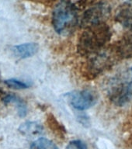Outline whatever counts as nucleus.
Listing matches in <instances>:
<instances>
[{
    "label": "nucleus",
    "mask_w": 132,
    "mask_h": 149,
    "mask_svg": "<svg viewBox=\"0 0 132 149\" xmlns=\"http://www.w3.org/2000/svg\"><path fill=\"white\" fill-rule=\"evenodd\" d=\"M19 130L26 137H34L41 134L43 132V127L37 122L27 121L20 127Z\"/></svg>",
    "instance_id": "obj_10"
},
{
    "label": "nucleus",
    "mask_w": 132,
    "mask_h": 149,
    "mask_svg": "<svg viewBox=\"0 0 132 149\" xmlns=\"http://www.w3.org/2000/svg\"><path fill=\"white\" fill-rule=\"evenodd\" d=\"M111 32L104 23L85 29L78 43V51L82 55H93L104 48L110 41Z\"/></svg>",
    "instance_id": "obj_1"
},
{
    "label": "nucleus",
    "mask_w": 132,
    "mask_h": 149,
    "mask_svg": "<svg viewBox=\"0 0 132 149\" xmlns=\"http://www.w3.org/2000/svg\"><path fill=\"white\" fill-rule=\"evenodd\" d=\"M4 83L8 87L14 88V89H25V88H29V86H30V85H28L24 81L16 79H6L4 81Z\"/></svg>",
    "instance_id": "obj_12"
},
{
    "label": "nucleus",
    "mask_w": 132,
    "mask_h": 149,
    "mask_svg": "<svg viewBox=\"0 0 132 149\" xmlns=\"http://www.w3.org/2000/svg\"><path fill=\"white\" fill-rule=\"evenodd\" d=\"M66 149H87V147L84 142L76 140L70 142L66 147Z\"/></svg>",
    "instance_id": "obj_13"
},
{
    "label": "nucleus",
    "mask_w": 132,
    "mask_h": 149,
    "mask_svg": "<svg viewBox=\"0 0 132 149\" xmlns=\"http://www.w3.org/2000/svg\"><path fill=\"white\" fill-rule=\"evenodd\" d=\"M0 94H1V93H0Z\"/></svg>",
    "instance_id": "obj_15"
},
{
    "label": "nucleus",
    "mask_w": 132,
    "mask_h": 149,
    "mask_svg": "<svg viewBox=\"0 0 132 149\" xmlns=\"http://www.w3.org/2000/svg\"><path fill=\"white\" fill-rule=\"evenodd\" d=\"M68 102L75 109L85 110L89 109L97 102V94L92 89L75 91L67 94Z\"/></svg>",
    "instance_id": "obj_5"
},
{
    "label": "nucleus",
    "mask_w": 132,
    "mask_h": 149,
    "mask_svg": "<svg viewBox=\"0 0 132 149\" xmlns=\"http://www.w3.org/2000/svg\"><path fill=\"white\" fill-rule=\"evenodd\" d=\"M30 149H59L54 143L47 139V138H39L33 142L30 145Z\"/></svg>",
    "instance_id": "obj_11"
},
{
    "label": "nucleus",
    "mask_w": 132,
    "mask_h": 149,
    "mask_svg": "<svg viewBox=\"0 0 132 149\" xmlns=\"http://www.w3.org/2000/svg\"><path fill=\"white\" fill-rule=\"evenodd\" d=\"M77 23V8L72 2L63 0L56 5L52 14V24L58 34H70L73 32Z\"/></svg>",
    "instance_id": "obj_2"
},
{
    "label": "nucleus",
    "mask_w": 132,
    "mask_h": 149,
    "mask_svg": "<svg viewBox=\"0 0 132 149\" xmlns=\"http://www.w3.org/2000/svg\"><path fill=\"white\" fill-rule=\"evenodd\" d=\"M92 0H71L70 2H72V4L77 8L78 6H84L86 3H89Z\"/></svg>",
    "instance_id": "obj_14"
},
{
    "label": "nucleus",
    "mask_w": 132,
    "mask_h": 149,
    "mask_svg": "<svg viewBox=\"0 0 132 149\" xmlns=\"http://www.w3.org/2000/svg\"><path fill=\"white\" fill-rule=\"evenodd\" d=\"M93 56V58L90 61L89 68L93 74H98L101 72L111 63L110 54L109 52H104L103 49Z\"/></svg>",
    "instance_id": "obj_7"
},
{
    "label": "nucleus",
    "mask_w": 132,
    "mask_h": 149,
    "mask_svg": "<svg viewBox=\"0 0 132 149\" xmlns=\"http://www.w3.org/2000/svg\"><path fill=\"white\" fill-rule=\"evenodd\" d=\"M110 14V7L107 2H101L90 6L81 18V26L86 29L89 26L104 23Z\"/></svg>",
    "instance_id": "obj_4"
},
{
    "label": "nucleus",
    "mask_w": 132,
    "mask_h": 149,
    "mask_svg": "<svg viewBox=\"0 0 132 149\" xmlns=\"http://www.w3.org/2000/svg\"><path fill=\"white\" fill-rule=\"evenodd\" d=\"M38 49L39 46L36 43H26L14 46L12 48V51L16 58L26 59L36 54Z\"/></svg>",
    "instance_id": "obj_8"
},
{
    "label": "nucleus",
    "mask_w": 132,
    "mask_h": 149,
    "mask_svg": "<svg viewBox=\"0 0 132 149\" xmlns=\"http://www.w3.org/2000/svg\"><path fill=\"white\" fill-rule=\"evenodd\" d=\"M2 102H4L5 105L8 104H15L17 108V113L20 117H24L27 114V107L26 105L25 102L18 95L14 94H8L6 95L2 98Z\"/></svg>",
    "instance_id": "obj_9"
},
{
    "label": "nucleus",
    "mask_w": 132,
    "mask_h": 149,
    "mask_svg": "<svg viewBox=\"0 0 132 149\" xmlns=\"http://www.w3.org/2000/svg\"><path fill=\"white\" fill-rule=\"evenodd\" d=\"M116 19L121 26L132 30V0H128L119 7Z\"/></svg>",
    "instance_id": "obj_6"
},
{
    "label": "nucleus",
    "mask_w": 132,
    "mask_h": 149,
    "mask_svg": "<svg viewBox=\"0 0 132 149\" xmlns=\"http://www.w3.org/2000/svg\"><path fill=\"white\" fill-rule=\"evenodd\" d=\"M110 100L118 106H124L132 99V67L124 74L112 79L108 86Z\"/></svg>",
    "instance_id": "obj_3"
}]
</instances>
